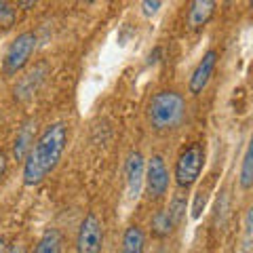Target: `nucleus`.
I'll list each match as a JSON object with an SVG mask.
<instances>
[{
    "instance_id": "obj_1",
    "label": "nucleus",
    "mask_w": 253,
    "mask_h": 253,
    "mask_svg": "<svg viewBox=\"0 0 253 253\" xmlns=\"http://www.w3.org/2000/svg\"><path fill=\"white\" fill-rule=\"evenodd\" d=\"M68 146V125L66 123H51L44 126L42 133L36 137L34 146L23 161V184L26 186H38L41 181L55 171L59 165L63 152Z\"/></svg>"
},
{
    "instance_id": "obj_2",
    "label": "nucleus",
    "mask_w": 253,
    "mask_h": 253,
    "mask_svg": "<svg viewBox=\"0 0 253 253\" xmlns=\"http://www.w3.org/2000/svg\"><path fill=\"white\" fill-rule=\"evenodd\" d=\"M188 112L186 97L175 89H161L150 97L146 106L148 125L156 133H169L184 123Z\"/></svg>"
},
{
    "instance_id": "obj_3",
    "label": "nucleus",
    "mask_w": 253,
    "mask_h": 253,
    "mask_svg": "<svg viewBox=\"0 0 253 253\" xmlns=\"http://www.w3.org/2000/svg\"><path fill=\"white\" fill-rule=\"evenodd\" d=\"M205 163H207V152H205L203 144H190L188 148H184L175 161V171H173V177H175V186L179 190H188L192 188L196 181H199L201 173L205 169Z\"/></svg>"
},
{
    "instance_id": "obj_4",
    "label": "nucleus",
    "mask_w": 253,
    "mask_h": 253,
    "mask_svg": "<svg viewBox=\"0 0 253 253\" xmlns=\"http://www.w3.org/2000/svg\"><path fill=\"white\" fill-rule=\"evenodd\" d=\"M38 46V36L34 32H21L11 41L9 49L4 53V59H2V74L4 76H17L23 68L30 63L32 55H34Z\"/></svg>"
},
{
    "instance_id": "obj_5",
    "label": "nucleus",
    "mask_w": 253,
    "mask_h": 253,
    "mask_svg": "<svg viewBox=\"0 0 253 253\" xmlns=\"http://www.w3.org/2000/svg\"><path fill=\"white\" fill-rule=\"evenodd\" d=\"M171 186V173L161 154H152L146 163V177H144V188L146 196L150 203H161L169 192Z\"/></svg>"
},
{
    "instance_id": "obj_6",
    "label": "nucleus",
    "mask_w": 253,
    "mask_h": 253,
    "mask_svg": "<svg viewBox=\"0 0 253 253\" xmlns=\"http://www.w3.org/2000/svg\"><path fill=\"white\" fill-rule=\"evenodd\" d=\"M76 253H104V224L95 213H86L78 226Z\"/></svg>"
},
{
    "instance_id": "obj_7",
    "label": "nucleus",
    "mask_w": 253,
    "mask_h": 253,
    "mask_svg": "<svg viewBox=\"0 0 253 253\" xmlns=\"http://www.w3.org/2000/svg\"><path fill=\"white\" fill-rule=\"evenodd\" d=\"M217 61H219V51L217 49H209L203 53V57L199 59V63L194 66L192 74H190V81H188V91L190 95H201L205 93V89L209 86L213 72L217 68Z\"/></svg>"
},
{
    "instance_id": "obj_8",
    "label": "nucleus",
    "mask_w": 253,
    "mask_h": 253,
    "mask_svg": "<svg viewBox=\"0 0 253 253\" xmlns=\"http://www.w3.org/2000/svg\"><path fill=\"white\" fill-rule=\"evenodd\" d=\"M144 177H146V158L139 150H133L125 161V184L129 199L133 201L139 199L141 188H144Z\"/></svg>"
},
{
    "instance_id": "obj_9",
    "label": "nucleus",
    "mask_w": 253,
    "mask_h": 253,
    "mask_svg": "<svg viewBox=\"0 0 253 253\" xmlns=\"http://www.w3.org/2000/svg\"><path fill=\"white\" fill-rule=\"evenodd\" d=\"M215 6L217 4L213 2V0H192V2L188 4V11H186L188 30H192V32L203 30L213 19V15H215Z\"/></svg>"
},
{
    "instance_id": "obj_10",
    "label": "nucleus",
    "mask_w": 253,
    "mask_h": 253,
    "mask_svg": "<svg viewBox=\"0 0 253 253\" xmlns=\"http://www.w3.org/2000/svg\"><path fill=\"white\" fill-rule=\"evenodd\" d=\"M34 135H36V123L34 121L23 123L17 129V135H15V141H13V158L15 161H26L30 148L34 146V141H36Z\"/></svg>"
},
{
    "instance_id": "obj_11",
    "label": "nucleus",
    "mask_w": 253,
    "mask_h": 253,
    "mask_svg": "<svg viewBox=\"0 0 253 253\" xmlns=\"http://www.w3.org/2000/svg\"><path fill=\"white\" fill-rule=\"evenodd\" d=\"M175 230V224H173V217L167 207H161L154 211V215L150 217V234H152V239L156 241H165L169 239Z\"/></svg>"
},
{
    "instance_id": "obj_12",
    "label": "nucleus",
    "mask_w": 253,
    "mask_h": 253,
    "mask_svg": "<svg viewBox=\"0 0 253 253\" xmlns=\"http://www.w3.org/2000/svg\"><path fill=\"white\" fill-rule=\"evenodd\" d=\"M121 253H146V232L139 224H129L125 228Z\"/></svg>"
},
{
    "instance_id": "obj_13",
    "label": "nucleus",
    "mask_w": 253,
    "mask_h": 253,
    "mask_svg": "<svg viewBox=\"0 0 253 253\" xmlns=\"http://www.w3.org/2000/svg\"><path fill=\"white\" fill-rule=\"evenodd\" d=\"M63 247H66V236H63V232L59 228H46L36 243L34 253H63Z\"/></svg>"
},
{
    "instance_id": "obj_14",
    "label": "nucleus",
    "mask_w": 253,
    "mask_h": 253,
    "mask_svg": "<svg viewBox=\"0 0 253 253\" xmlns=\"http://www.w3.org/2000/svg\"><path fill=\"white\" fill-rule=\"evenodd\" d=\"M239 184L243 190L253 188V131H251V137L247 141V148H245V154H243V161H241Z\"/></svg>"
},
{
    "instance_id": "obj_15",
    "label": "nucleus",
    "mask_w": 253,
    "mask_h": 253,
    "mask_svg": "<svg viewBox=\"0 0 253 253\" xmlns=\"http://www.w3.org/2000/svg\"><path fill=\"white\" fill-rule=\"evenodd\" d=\"M41 81H42V72H41V68H38V70H34V72H30L28 76H23V78H21L19 86H15V95L19 93V97H21V99L32 97Z\"/></svg>"
},
{
    "instance_id": "obj_16",
    "label": "nucleus",
    "mask_w": 253,
    "mask_h": 253,
    "mask_svg": "<svg viewBox=\"0 0 253 253\" xmlns=\"http://www.w3.org/2000/svg\"><path fill=\"white\" fill-rule=\"evenodd\" d=\"M243 249L253 251V205L243 217Z\"/></svg>"
},
{
    "instance_id": "obj_17",
    "label": "nucleus",
    "mask_w": 253,
    "mask_h": 253,
    "mask_svg": "<svg viewBox=\"0 0 253 253\" xmlns=\"http://www.w3.org/2000/svg\"><path fill=\"white\" fill-rule=\"evenodd\" d=\"M169 213H171V217H173V224H175V228L181 224V219H184V211H186V199L184 196H173V201L169 205Z\"/></svg>"
},
{
    "instance_id": "obj_18",
    "label": "nucleus",
    "mask_w": 253,
    "mask_h": 253,
    "mask_svg": "<svg viewBox=\"0 0 253 253\" xmlns=\"http://www.w3.org/2000/svg\"><path fill=\"white\" fill-rule=\"evenodd\" d=\"M13 21H15V9L9 2H2V0H0V23H2L4 28H11Z\"/></svg>"
},
{
    "instance_id": "obj_19",
    "label": "nucleus",
    "mask_w": 253,
    "mask_h": 253,
    "mask_svg": "<svg viewBox=\"0 0 253 253\" xmlns=\"http://www.w3.org/2000/svg\"><path fill=\"white\" fill-rule=\"evenodd\" d=\"M161 6H163V2H158V0H154V2H152V0H144V2H141L144 15H148V17H150V15H156Z\"/></svg>"
},
{
    "instance_id": "obj_20",
    "label": "nucleus",
    "mask_w": 253,
    "mask_h": 253,
    "mask_svg": "<svg viewBox=\"0 0 253 253\" xmlns=\"http://www.w3.org/2000/svg\"><path fill=\"white\" fill-rule=\"evenodd\" d=\"M6 169H9V154L4 150H0V184H2V179L6 175Z\"/></svg>"
},
{
    "instance_id": "obj_21",
    "label": "nucleus",
    "mask_w": 253,
    "mask_h": 253,
    "mask_svg": "<svg viewBox=\"0 0 253 253\" xmlns=\"http://www.w3.org/2000/svg\"><path fill=\"white\" fill-rule=\"evenodd\" d=\"M6 253H28V247H26V245H23L21 241H15L13 245H9Z\"/></svg>"
},
{
    "instance_id": "obj_22",
    "label": "nucleus",
    "mask_w": 253,
    "mask_h": 253,
    "mask_svg": "<svg viewBox=\"0 0 253 253\" xmlns=\"http://www.w3.org/2000/svg\"><path fill=\"white\" fill-rule=\"evenodd\" d=\"M152 253H169V251H167V247H163V245H161V247H156Z\"/></svg>"
},
{
    "instance_id": "obj_23",
    "label": "nucleus",
    "mask_w": 253,
    "mask_h": 253,
    "mask_svg": "<svg viewBox=\"0 0 253 253\" xmlns=\"http://www.w3.org/2000/svg\"><path fill=\"white\" fill-rule=\"evenodd\" d=\"M17 6H26V9H30V6H36V2H17Z\"/></svg>"
},
{
    "instance_id": "obj_24",
    "label": "nucleus",
    "mask_w": 253,
    "mask_h": 253,
    "mask_svg": "<svg viewBox=\"0 0 253 253\" xmlns=\"http://www.w3.org/2000/svg\"><path fill=\"white\" fill-rule=\"evenodd\" d=\"M0 253H6V249H4V239H0Z\"/></svg>"
},
{
    "instance_id": "obj_25",
    "label": "nucleus",
    "mask_w": 253,
    "mask_h": 253,
    "mask_svg": "<svg viewBox=\"0 0 253 253\" xmlns=\"http://www.w3.org/2000/svg\"><path fill=\"white\" fill-rule=\"evenodd\" d=\"M249 6H251V9H253V2H249Z\"/></svg>"
}]
</instances>
